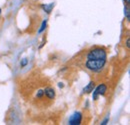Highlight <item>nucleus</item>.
I'll return each mask as SVG.
<instances>
[{
	"instance_id": "1",
	"label": "nucleus",
	"mask_w": 130,
	"mask_h": 125,
	"mask_svg": "<svg viewBox=\"0 0 130 125\" xmlns=\"http://www.w3.org/2000/svg\"><path fill=\"white\" fill-rule=\"evenodd\" d=\"M105 63H106V58L105 59H91V60H87L86 61L85 67L88 70L98 72L104 67Z\"/></svg>"
},
{
	"instance_id": "2",
	"label": "nucleus",
	"mask_w": 130,
	"mask_h": 125,
	"mask_svg": "<svg viewBox=\"0 0 130 125\" xmlns=\"http://www.w3.org/2000/svg\"><path fill=\"white\" fill-rule=\"evenodd\" d=\"M106 58V51L103 48H94L90 50L87 54V60L91 59H105Z\"/></svg>"
},
{
	"instance_id": "3",
	"label": "nucleus",
	"mask_w": 130,
	"mask_h": 125,
	"mask_svg": "<svg viewBox=\"0 0 130 125\" xmlns=\"http://www.w3.org/2000/svg\"><path fill=\"white\" fill-rule=\"evenodd\" d=\"M82 114L80 112H75L70 118H69V124L70 125H78L81 123Z\"/></svg>"
},
{
	"instance_id": "4",
	"label": "nucleus",
	"mask_w": 130,
	"mask_h": 125,
	"mask_svg": "<svg viewBox=\"0 0 130 125\" xmlns=\"http://www.w3.org/2000/svg\"><path fill=\"white\" fill-rule=\"evenodd\" d=\"M106 90H107V87H106L105 84H101V85H99L96 89L94 88V91H93V99L96 100V99L98 98V96H100V95H104L105 92H106Z\"/></svg>"
},
{
	"instance_id": "5",
	"label": "nucleus",
	"mask_w": 130,
	"mask_h": 125,
	"mask_svg": "<svg viewBox=\"0 0 130 125\" xmlns=\"http://www.w3.org/2000/svg\"><path fill=\"white\" fill-rule=\"evenodd\" d=\"M44 95H46V97L48 99H54L55 98V91L53 88H46L44 89Z\"/></svg>"
},
{
	"instance_id": "6",
	"label": "nucleus",
	"mask_w": 130,
	"mask_h": 125,
	"mask_svg": "<svg viewBox=\"0 0 130 125\" xmlns=\"http://www.w3.org/2000/svg\"><path fill=\"white\" fill-rule=\"evenodd\" d=\"M94 88H95V83L93 82V81H91L86 87H84V89H83V92L84 93H90L91 91H93L94 90Z\"/></svg>"
},
{
	"instance_id": "7",
	"label": "nucleus",
	"mask_w": 130,
	"mask_h": 125,
	"mask_svg": "<svg viewBox=\"0 0 130 125\" xmlns=\"http://www.w3.org/2000/svg\"><path fill=\"white\" fill-rule=\"evenodd\" d=\"M53 6H54V4L53 3H50V4H45V5H42V8L47 12V13H50L51 12V10H52V8H53Z\"/></svg>"
},
{
	"instance_id": "8",
	"label": "nucleus",
	"mask_w": 130,
	"mask_h": 125,
	"mask_svg": "<svg viewBox=\"0 0 130 125\" xmlns=\"http://www.w3.org/2000/svg\"><path fill=\"white\" fill-rule=\"evenodd\" d=\"M124 15L126 16L127 20H129L130 19V13H129V8H128V6H126V7H125V9H124Z\"/></svg>"
},
{
	"instance_id": "9",
	"label": "nucleus",
	"mask_w": 130,
	"mask_h": 125,
	"mask_svg": "<svg viewBox=\"0 0 130 125\" xmlns=\"http://www.w3.org/2000/svg\"><path fill=\"white\" fill-rule=\"evenodd\" d=\"M43 96H44V90L40 89V90L37 91V93H36V97L37 98H42Z\"/></svg>"
},
{
	"instance_id": "10",
	"label": "nucleus",
	"mask_w": 130,
	"mask_h": 125,
	"mask_svg": "<svg viewBox=\"0 0 130 125\" xmlns=\"http://www.w3.org/2000/svg\"><path fill=\"white\" fill-rule=\"evenodd\" d=\"M46 24H47V21H46V20H45V21H43V22H42V25H41V28H40V29H39V33H41V32L43 31V30H44V29H45V28H46Z\"/></svg>"
},
{
	"instance_id": "11",
	"label": "nucleus",
	"mask_w": 130,
	"mask_h": 125,
	"mask_svg": "<svg viewBox=\"0 0 130 125\" xmlns=\"http://www.w3.org/2000/svg\"><path fill=\"white\" fill-rule=\"evenodd\" d=\"M27 63H28V60H27L26 58H24V59H22V61L20 62V65H21V67H24V66L27 65Z\"/></svg>"
},
{
	"instance_id": "12",
	"label": "nucleus",
	"mask_w": 130,
	"mask_h": 125,
	"mask_svg": "<svg viewBox=\"0 0 130 125\" xmlns=\"http://www.w3.org/2000/svg\"><path fill=\"white\" fill-rule=\"evenodd\" d=\"M129 46H130V39L127 38V40H126V47L129 49Z\"/></svg>"
},
{
	"instance_id": "13",
	"label": "nucleus",
	"mask_w": 130,
	"mask_h": 125,
	"mask_svg": "<svg viewBox=\"0 0 130 125\" xmlns=\"http://www.w3.org/2000/svg\"><path fill=\"white\" fill-rule=\"evenodd\" d=\"M107 121H108V118H106V119H105V120H104V121L102 122V124H103V125L106 124V123H107Z\"/></svg>"
},
{
	"instance_id": "14",
	"label": "nucleus",
	"mask_w": 130,
	"mask_h": 125,
	"mask_svg": "<svg viewBox=\"0 0 130 125\" xmlns=\"http://www.w3.org/2000/svg\"><path fill=\"white\" fill-rule=\"evenodd\" d=\"M123 1H124V2H126L127 4H129V2H130V0H123Z\"/></svg>"
},
{
	"instance_id": "15",
	"label": "nucleus",
	"mask_w": 130,
	"mask_h": 125,
	"mask_svg": "<svg viewBox=\"0 0 130 125\" xmlns=\"http://www.w3.org/2000/svg\"><path fill=\"white\" fill-rule=\"evenodd\" d=\"M0 13H1V9H0Z\"/></svg>"
}]
</instances>
